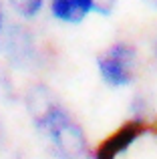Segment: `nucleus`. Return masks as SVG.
I'll use <instances>...</instances> for the list:
<instances>
[{
	"mask_svg": "<svg viewBox=\"0 0 157 159\" xmlns=\"http://www.w3.org/2000/svg\"><path fill=\"white\" fill-rule=\"evenodd\" d=\"M119 0H48L44 14L59 26H81L93 16H109Z\"/></svg>",
	"mask_w": 157,
	"mask_h": 159,
	"instance_id": "nucleus-3",
	"label": "nucleus"
},
{
	"mask_svg": "<svg viewBox=\"0 0 157 159\" xmlns=\"http://www.w3.org/2000/svg\"><path fill=\"white\" fill-rule=\"evenodd\" d=\"M143 4H145L147 8H151V10H155L157 12V0H141Z\"/></svg>",
	"mask_w": 157,
	"mask_h": 159,
	"instance_id": "nucleus-7",
	"label": "nucleus"
},
{
	"mask_svg": "<svg viewBox=\"0 0 157 159\" xmlns=\"http://www.w3.org/2000/svg\"><path fill=\"white\" fill-rule=\"evenodd\" d=\"M145 54L131 39H115L95 57L97 77L107 89L125 91L137 85L141 77Z\"/></svg>",
	"mask_w": 157,
	"mask_h": 159,
	"instance_id": "nucleus-2",
	"label": "nucleus"
},
{
	"mask_svg": "<svg viewBox=\"0 0 157 159\" xmlns=\"http://www.w3.org/2000/svg\"><path fill=\"white\" fill-rule=\"evenodd\" d=\"M149 131H151V119L131 115L117 129H113L105 139H101L95 145V149L91 151V157L93 159H119L137 141H141Z\"/></svg>",
	"mask_w": 157,
	"mask_h": 159,
	"instance_id": "nucleus-4",
	"label": "nucleus"
},
{
	"mask_svg": "<svg viewBox=\"0 0 157 159\" xmlns=\"http://www.w3.org/2000/svg\"><path fill=\"white\" fill-rule=\"evenodd\" d=\"M149 61L157 66V32L153 34V40H151V47H149Z\"/></svg>",
	"mask_w": 157,
	"mask_h": 159,
	"instance_id": "nucleus-6",
	"label": "nucleus"
},
{
	"mask_svg": "<svg viewBox=\"0 0 157 159\" xmlns=\"http://www.w3.org/2000/svg\"><path fill=\"white\" fill-rule=\"evenodd\" d=\"M0 147H2V123H0Z\"/></svg>",
	"mask_w": 157,
	"mask_h": 159,
	"instance_id": "nucleus-9",
	"label": "nucleus"
},
{
	"mask_svg": "<svg viewBox=\"0 0 157 159\" xmlns=\"http://www.w3.org/2000/svg\"><path fill=\"white\" fill-rule=\"evenodd\" d=\"M151 135H155L157 137V119H151Z\"/></svg>",
	"mask_w": 157,
	"mask_h": 159,
	"instance_id": "nucleus-8",
	"label": "nucleus"
},
{
	"mask_svg": "<svg viewBox=\"0 0 157 159\" xmlns=\"http://www.w3.org/2000/svg\"><path fill=\"white\" fill-rule=\"evenodd\" d=\"M28 107L34 129L59 159H83L89 153L85 129L59 99L38 93L32 95Z\"/></svg>",
	"mask_w": 157,
	"mask_h": 159,
	"instance_id": "nucleus-1",
	"label": "nucleus"
},
{
	"mask_svg": "<svg viewBox=\"0 0 157 159\" xmlns=\"http://www.w3.org/2000/svg\"><path fill=\"white\" fill-rule=\"evenodd\" d=\"M6 6L10 18L18 22H34L47 12V2L48 0H2Z\"/></svg>",
	"mask_w": 157,
	"mask_h": 159,
	"instance_id": "nucleus-5",
	"label": "nucleus"
}]
</instances>
